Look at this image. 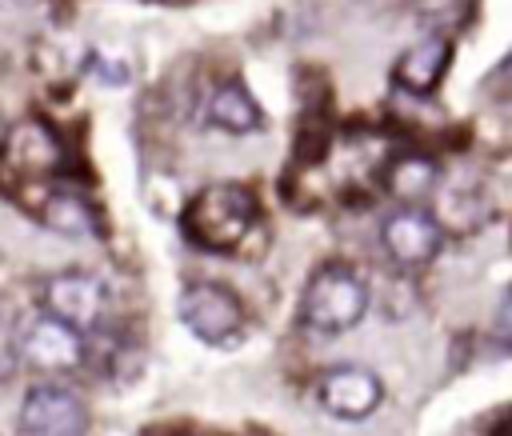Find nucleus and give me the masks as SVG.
<instances>
[{
    "mask_svg": "<svg viewBox=\"0 0 512 436\" xmlns=\"http://www.w3.org/2000/svg\"><path fill=\"white\" fill-rule=\"evenodd\" d=\"M256 216H260V208H256V196L248 188H240V184H208L184 204L180 228L196 248L232 252L252 232Z\"/></svg>",
    "mask_w": 512,
    "mask_h": 436,
    "instance_id": "obj_1",
    "label": "nucleus"
},
{
    "mask_svg": "<svg viewBox=\"0 0 512 436\" xmlns=\"http://www.w3.org/2000/svg\"><path fill=\"white\" fill-rule=\"evenodd\" d=\"M368 312V284L348 264H324L312 272L300 296V320L316 332H348Z\"/></svg>",
    "mask_w": 512,
    "mask_h": 436,
    "instance_id": "obj_2",
    "label": "nucleus"
},
{
    "mask_svg": "<svg viewBox=\"0 0 512 436\" xmlns=\"http://www.w3.org/2000/svg\"><path fill=\"white\" fill-rule=\"evenodd\" d=\"M176 312L180 324L204 344H232L244 332V308L224 284H208V280L188 284L176 300Z\"/></svg>",
    "mask_w": 512,
    "mask_h": 436,
    "instance_id": "obj_3",
    "label": "nucleus"
},
{
    "mask_svg": "<svg viewBox=\"0 0 512 436\" xmlns=\"http://www.w3.org/2000/svg\"><path fill=\"white\" fill-rule=\"evenodd\" d=\"M68 152H64V140L56 136V128L40 116H28L20 120L16 128L4 132V144H0V164L16 176V180H48L64 168Z\"/></svg>",
    "mask_w": 512,
    "mask_h": 436,
    "instance_id": "obj_4",
    "label": "nucleus"
},
{
    "mask_svg": "<svg viewBox=\"0 0 512 436\" xmlns=\"http://www.w3.org/2000/svg\"><path fill=\"white\" fill-rule=\"evenodd\" d=\"M20 360L32 368V372H44V376H60V372H72L80 368L84 360V340L76 328H68L64 320L56 316H36L28 320V328L20 332V344H16Z\"/></svg>",
    "mask_w": 512,
    "mask_h": 436,
    "instance_id": "obj_5",
    "label": "nucleus"
},
{
    "mask_svg": "<svg viewBox=\"0 0 512 436\" xmlns=\"http://www.w3.org/2000/svg\"><path fill=\"white\" fill-rule=\"evenodd\" d=\"M380 244H384V252H388L400 268H420V264H428V260L440 252L444 228H440V220H436L428 208L404 204V208H396V212L380 224Z\"/></svg>",
    "mask_w": 512,
    "mask_h": 436,
    "instance_id": "obj_6",
    "label": "nucleus"
},
{
    "mask_svg": "<svg viewBox=\"0 0 512 436\" xmlns=\"http://www.w3.org/2000/svg\"><path fill=\"white\" fill-rule=\"evenodd\" d=\"M108 292L92 272H60L44 284V312L64 320L76 332H88L104 320Z\"/></svg>",
    "mask_w": 512,
    "mask_h": 436,
    "instance_id": "obj_7",
    "label": "nucleus"
},
{
    "mask_svg": "<svg viewBox=\"0 0 512 436\" xmlns=\"http://www.w3.org/2000/svg\"><path fill=\"white\" fill-rule=\"evenodd\" d=\"M84 424L88 412L80 396L60 384H36L20 404V436H80Z\"/></svg>",
    "mask_w": 512,
    "mask_h": 436,
    "instance_id": "obj_8",
    "label": "nucleus"
},
{
    "mask_svg": "<svg viewBox=\"0 0 512 436\" xmlns=\"http://www.w3.org/2000/svg\"><path fill=\"white\" fill-rule=\"evenodd\" d=\"M380 400H384V384L368 368L344 364V368L324 372V380H320V404H324V412H332L340 420H364L380 408Z\"/></svg>",
    "mask_w": 512,
    "mask_h": 436,
    "instance_id": "obj_9",
    "label": "nucleus"
},
{
    "mask_svg": "<svg viewBox=\"0 0 512 436\" xmlns=\"http://www.w3.org/2000/svg\"><path fill=\"white\" fill-rule=\"evenodd\" d=\"M448 64H452V40H444V36H424V40H416L412 48L400 52V60L392 64V76H396V84H400L404 92L428 96V92L444 80Z\"/></svg>",
    "mask_w": 512,
    "mask_h": 436,
    "instance_id": "obj_10",
    "label": "nucleus"
},
{
    "mask_svg": "<svg viewBox=\"0 0 512 436\" xmlns=\"http://www.w3.org/2000/svg\"><path fill=\"white\" fill-rule=\"evenodd\" d=\"M40 220H44V228H52L56 236H68V240H96L100 236V216H96L92 200H84L80 192H68V188H52L44 196Z\"/></svg>",
    "mask_w": 512,
    "mask_h": 436,
    "instance_id": "obj_11",
    "label": "nucleus"
},
{
    "mask_svg": "<svg viewBox=\"0 0 512 436\" xmlns=\"http://www.w3.org/2000/svg\"><path fill=\"white\" fill-rule=\"evenodd\" d=\"M204 120L224 132H252L260 128V104L244 84H220L204 104Z\"/></svg>",
    "mask_w": 512,
    "mask_h": 436,
    "instance_id": "obj_12",
    "label": "nucleus"
},
{
    "mask_svg": "<svg viewBox=\"0 0 512 436\" xmlns=\"http://www.w3.org/2000/svg\"><path fill=\"white\" fill-rule=\"evenodd\" d=\"M384 168H388V188H392L396 200H428V196H436V188L444 180L440 164L432 156H420V152L396 156Z\"/></svg>",
    "mask_w": 512,
    "mask_h": 436,
    "instance_id": "obj_13",
    "label": "nucleus"
},
{
    "mask_svg": "<svg viewBox=\"0 0 512 436\" xmlns=\"http://www.w3.org/2000/svg\"><path fill=\"white\" fill-rule=\"evenodd\" d=\"M496 340L504 344V348H512V292L500 300V308H496Z\"/></svg>",
    "mask_w": 512,
    "mask_h": 436,
    "instance_id": "obj_14",
    "label": "nucleus"
},
{
    "mask_svg": "<svg viewBox=\"0 0 512 436\" xmlns=\"http://www.w3.org/2000/svg\"><path fill=\"white\" fill-rule=\"evenodd\" d=\"M496 96H512V52L496 64V72H492V84H488Z\"/></svg>",
    "mask_w": 512,
    "mask_h": 436,
    "instance_id": "obj_15",
    "label": "nucleus"
},
{
    "mask_svg": "<svg viewBox=\"0 0 512 436\" xmlns=\"http://www.w3.org/2000/svg\"><path fill=\"white\" fill-rule=\"evenodd\" d=\"M4 132H8V128H4V120H0V144H4Z\"/></svg>",
    "mask_w": 512,
    "mask_h": 436,
    "instance_id": "obj_16",
    "label": "nucleus"
}]
</instances>
